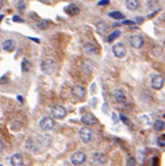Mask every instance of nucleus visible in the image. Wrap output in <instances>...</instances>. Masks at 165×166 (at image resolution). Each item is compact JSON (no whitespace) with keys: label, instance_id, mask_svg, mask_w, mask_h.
Here are the masks:
<instances>
[{"label":"nucleus","instance_id":"4","mask_svg":"<svg viewBox=\"0 0 165 166\" xmlns=\"http://www.w3.org/2000/svg\"><path fill=\"white\" fill-rule=\"evenodd\" d=\"M112 52H113L114 55H115L117 58L121 59L126 55L127 50H126V47L123 45L122 43H117V44H115V45L113 46Z\"/></svg>","mask_w":165,"mask_h":166},{"label":"nucleus","instance_id":"33","mask_svg":"<svg viewBox=\"0 0 165 166\" xmlns=\"http://www.w3.org/2000/svg\"><path fill=\"white\" fill-rule=\"evenodd\" d=\"M3 150H4V144L2 142V140L0 139V153H2Z\"/></svg>","mask_w":165,"mask_h":166},{"label":"nucleus","instance_id":"19","mask_svg":"<svg viewBox=\"0 0 165 166\" xmlns=\"http://www.w3.org/2000/svg\"><path fill=\"white\" fill-rule=\"evenodd\" d=\"M154 129L158 132H161V131L165 130V121H163L161 119L156 120L154 123Z\"/></svg>","mask_w":165,"mask_h":166},{"label":"nucleus","instance_id":"12","mask_svg":"<svg viewBox=\"0 0 165 166\" xmlns=\"http://www.w3.org/2000/svg\"><path fill=\"white\" fill-rule=\"evenodd\" d=\"M65 11L67 12V14L68 15H71V16H76V15H78L79 14V12H80V9L78 5H76L74 3L70 4V5H68L67 6V8L65 9Z\"/></svg>","mask_w":165,"mask_h":166},{"label":"nucleus","instance_id":"28","mask_svg":"<svg viewBox=\"0 0 165 166\" xmlns=\"http://www.w3.org/2000/svg\"><path fill=\"white\" fill-rule=\"evenodd\" d=\"M109 3H110L109 0H101V1H99L97 3V5L98 6H107Z\"/></svg>","mask_w":165,"mask_h":166},{"label":"nucleus","instance_id":"9","mask_svg":"<svg viewBox=\"0 0 165 166\" xmlns=\"http://www.w3.org/2000/svg\"><path fill=\"white\" fill-rule=\"evenodd\" d=\"M72 94L74 95L75 97H77L78 99L79 100H83L86 96V91L85 89L82 87V86H79V85H76L72 88Z\"/></svg>","mask_w":165,"mask_h":166},{"label":"nucleus","instance_id":"11","mask_svg":"<svg viewBox=\"0 0 165 166\" xmlns=\"http://www.w3.org/2000/svg\"><path fill=\"white\" fill-rule=\"evenodd\" d=\"M2 48L5 52H13L16 48V42L13 39H7L6 41L3 42Z\"/></svg>","mask_w":165,"mask_h":166},{"label":"nucleus","instance_id":"30","mask_svg":"<svg viewBox=\"0 0 165 166\" xmlns=\"http://www.w3.org/2000/svg\"><path fill=\"white\" fill-rule=\"evenodd\" d=\"M134 23H135V22L130 21V20H125V21L121 22V24H124V25H134Z\"/></svg>","mask_w":165,"mask_h":166},{"label":"nucleus","instance_id":"34","mask_svg":"<svg viewBox=\"0 0 165 166\" xmlns=\"http://www.w3.org/2000/svg\"><path fill=\"white\" fill-rule=\"evenodd\" d=\"M158 11H160V9H157V10H155V11L153 12V13H151V15H148V18H149V19H151V18L153 17V16H155V15L158 13Z\"/></svg>","mask_w":165,"mask_h":166},{"label":"nucleus","instance_id":"29","mask_svg":"<svg viewBox=\"0 0 165 166\" xmlns=\"http://www.w3.org/2000/svg\"><path fill=\"white\" fill-rule=\"evenodd\" d=\"M12 21L13 22H15V23H23V20L22 18H20L18 15H15V16H13V18H12Z\"/></svg>","mask_w":165,"mask_h":166},{"label":"nucleus","instance_id":"25","mask_svg":"<svg viewBox=\"0 0 165 166\" xmlns=\"http://www.w3.org/2000/svg\"><path fill=\"white\" fill-rule=\"evenodd\" d=\"M119 119H120V120H121L122 122H123L124 124H126V125H128V124L130 123V120H129L128 117H126L125 115H123V114H120V115H119Z\"/></svg>","mask_w":165,"mask_h":166},{"label":"nucleus","instance_id":"3","mask_svg":"<svg viewBox=\"0 0 165 166\" xmlns=\"http://www.w3.org/2000/svg\"><path fill=\"white\" fill-rule=\"evenodd\" d=\"M52 115L55 119H63V118L66 117L67 112L65 107H63V106H55L52 108Z\"/></svg>","mask_w":165,"mask_h":166},{"label":"nucleus","instance_id":"32","mask_svg":"<svg viewBox=\"0 0 165 166\" xmlns=\"http://www.w3.org/2000/svg\"><path fill=\"white\" fill-rule=\"evenodd\" d=\"M112 119H113V121H114V122H115V123L118 122V118H117L116 113H112Z\"/></svg>","mask_w":165,"mask_h":166},{"label":"nucleus","instance_id":"20","mask_svg":"<svg viewBox=\"0 0 165 166\" xmlns=\"http://www.w3.org/2000/svg\"><path fill=\"white\" fill-rule=\"evenodd\" d=\"M120 34H121V32H120L119 30H116V31H114L113 33H111L108 36H107V41H108L109 43L113 42L114 40L116 39V38H118Z\"/></svg>","mask_w":165,"mask_h":166},{"label":"nucleus","instance_id":"22","mask_svg":"<svg viewBox=\"0 0 165 166\" xmlns=\"http://www.w3.org/2000/svg\"><path fill=\"white\" fill-rule=\"evenodd\" d=\"M158 146H160L161 148H165V135H162L161 136H160L157 140Z\"/></svg>","mask_w":165,"mask_h":166},{"label":"nucleus","instance_id":"2","mask_svg":"<svg viewBox=\"0 0 165 166\" xmlns=\"http://www.w3.org/2000/svg\"><path fill=\"white\" fill-rule=\"evenodd\" d=\"M39 126L43 131H52L55 127V121L50 117H44L39 121Z\"/></svg>","mask_w":165,"mask_h":166},{"label":"nucleus","instance_id":"5","mask_svg":"<svg viewBox=\"0 0 165 166\" xmlns=\"http://www.w3.org/2000/svg\"><path fill=\"white\" fill-rule=\"evenodd\" d=\"M131 46L134 49H141L144 45V38L139 35H132L129 38Z\"/></svg>","mask_w":165,"mask_h":166},{"label":"nucleus","instance_id":"7","mask_svg":"<svg viewBox=\"0 0 165 166\" xmlns=\"http://www.w3.org/2000/svg\"><path fill=\"white\" fill-rule=\"evenodd\" d=\"M86 161V155L81 151H77L71 156V162L74 165H81Z\"/></svg>","mask_w":165,"mask_h":166},{"label":"nucleus","instance_id":"26","mask_svg":"<svg viewBox=\"0 0 165 166\" xmlns=\"http://www.w3.org/2000/svg\"><path fill=\"white\" fill-rule=\"evenodd\" d=\"M17 7H18V9L20 11H23L25 9V3L23 2V0H20V1L18 2Z\"/></svg>","mask_w":165,"mask_h":166},{"label":"nucleus","instance_id":"15","mask_svg":"<svg viewBox=\"0 0 165 166\" xmlns=\"http://www.w3.org/2000/svg\"><path fill=\"white\" fill-rule=\"evenodd\" d=\"M114 98L118 102V104H124L126 102V96L125 94L120 90H116L114 92Z\"/></svg>","mask_w":165,"mask_h":166},{"label":"nucleus","instance_id":"27","mask_svg":"<svg viewBox=\"0 0 165 166\" xmlns=\"http://www.w3.org/2000/svg\"><path fill=\"white\" fill-rule=\"evenodd\" d=\"M37 26H39V28H40V29H42V30L46 29L47 26H48V21H43V22H41L39 25H37Z\"/></svg>","mask_w":165,"mask_h":166},{"label":"nucleus","instance_id":"13","mask_svg":"<svg viewBox=\"0 0 165 166\" xmlns=\"http://www.w3.org/2000/svg\"><path fill=\"white\" fill-rule=\"evenodd\" d=\"M125 6L127 9L134 11L139 8V0H125Z\"/></svg>","mask_w":165,"mask_h":166},{"label":"nucleus","instance_id":"31","mask_svg":"<svg viewBox=\"0 0 165 166\" xmlns=\"http://www.w3.org/2000/svg\"><path fill=\"white\" fill-rule=\"evenodd\" d=\"M158 159L157 157H153L151 159V165H158Z\"/></svg>","mask_w":165,"mask_h":166},{"label":"nucleus","instance_id":"37","mask_svg":"<svg viewBox=\"0 0 165 166\" xmlns=\"http://www.w3.org/2000/svg\"><path fill=\"white\" fill-rule=\"evenodd\" d=\"M2 7H3V0H0V9H2Z\"/></svg>","mask_w":165,"mask_h":166},{"label":"nucleus","instance_id":"23","mask_svg":"<svg viewBox=\"0 0 165 166\" xmlns=\"http://www.w3.org/2000/svg\"><path fill=\"white\" fill-rule=\"evenodd\" d=\"M136 164V162H135V159L134 157H128L127 158V162H126V165L128 166H134Z\"/></svg>","mask_w":165,"mask_h":166},{"label":"nucleus","instance_id":"18","mask_svg":"<svg viewBox=\"0 0 165 166\" xmlns=\"http://www.w3.org/2000/svg\"><path fill=\"white\" fill-rule=\"evenodd\" d=\"M108 16L112 19H115V20H122V19L125 18L124 14L122 12L120 11H118V10H115V11H111L108 13Z\"/></svg>","mask_w":165,"mask_h":166},{"label":"nucleus","instance_id":"1","mask_svg":"<svg viewBox=\"0 0 165 166\" xmlns=\"http://www.w3.org/2000/svg\"><path fill=\"white\" fill-rule=\"evenodd\" d=\"M41 71L45 74V75H52L55 72V69H56V63L52 59H45L42 63H41Z\"/></svg>","mask_w":165,"mask_h":166},{"label":"nucleus","instance_id":"35","mask_svg":"<svg viewBox=\"0 0 165 166\" xmlns=\"http://www.w3.org/2000/svg\"><path fill=\"white\" fill-rule=\"evenodd\" d=\"M136 21H137V23H141L144 21V18H142V17H137V18H136Z\"/></svg>","mask_w":165,"mask_h":166},{"label":"nucleus","instance_id":"6","mask_svg":"<svg viewBox=\"0 0 165 166\" xmlns=\"http://www.w3.org/2000/svg\"><path fill=\"white\" fill-rule=\"evenodd\" d=\"M79 137L82 140V142L88 144L92 141V131L88 128V127H83V128H81L79 130Z\"/></svg>","mask_w":165,"mask_h":166},{"label":"nucleus","instance_id":"24","mask_svg":"<svg viewBox=\"0 0 165 166\" xmlns=\"http://www.w3.org/2000/svg\"><path fill=\"white\" fill-rule=\"evenodd\" d=\"M97 28H98V32L100 34H104L106 30V26L105 23H99L97 25Z\"/></svg>","mask_w":165,"mask_h":166},{"label":"nucleus","instance_id":"8","mask_svg":"<svg viewBox=\"0 0 165 166\" xmlns=\"http://www.w3.org/2000/svg\"><path fill=\"white\" fill-rule=\"evenodd\" d=\"M164 85V79L160 75H155L153 76V78L151 79V87L154 89V90H161Z\"/></svg>","mask_w":165,"mask_h":166},{"label":"nucleus","instance_id":"38","mask_svg":"<svg viewBox=\"0 0 165 166\" xmlns=\"http://www.w3.org/2000/svg\"><path fill=\"white\" fill-rule=\"evenodd\" d=\"M39 1H40V2H43V3H46L48 0H39Z\"/></svg>","mask_w":165,"mask_h":166},{"label":"nucleus","instance_id":"14","mask_svg":"<svg viewBox=\"0 0 165 166\" xmlns=\"http://www.w3.org/2000/svg\"><path fill=\"white\" fill-rule=\"evenodd\" d=\"M10 164L13 166H22L23 165V159L20 154H14L10 158Z\"/></svg>","mask_w":165,"mask_h":166},{"label":"nucleus","instance_id":"10","mask_svg":"<svg viewBox=\"0 0 165 166\" xmlns=\"http://www.w3.org/2000/svg\"><path fill=\"white\" fill-rule=\"evenodd\" d=\"M81 121L85 125L92 126V125H95L97 123V119L95 118L94 115H92L91 113H86L81 117Z\"/></svg>","mask_w":165,"mask_h":166},{"label":"nucleus","instance_id":"36","mask_svg":"<svg viewBox=\"0 0 165 166\" xmlns=\"http://www.w3.org/2000/svg\"><path fill=\"white\" fill-rule=\"evenodd\" d=\"M17 99L21 102V103H23V97H22V95H18V97H17Z\"/></svg>","mask_w":165,"mask_h":166},{"label":"nucleus","instance_id":"17","mask_svg":"<svg viewBox=\"0 0 165 166\" xmlns=\"http://www.w3.org/2000/svg\"><path fill=\"white\" fill-rule=\"evenodd\" d=\"M84 50L88 54H96L97 53V48L92 43H87L84 46Z\"/></svg>","mask_w":165,"mask_h":166},{"label":"nucleus","instance_id":"21","mask_svg":"<svg viewBox=\"0 0 165 166\" xmlns=\"http://www.w3.org/2000/svg\"><path fill=\"white\" fill-rule=\"evenodd\" d=\"M31 66H32V65H31V63L28 60H26V59L23 60V62H22V71L23 73L24 72H28L29 70L31 69Z\"/></svg>","mask_w":165,"mask_h":166},{"label":"nucleus","instance_id":"16","mask_svg":"<svg viewBox=\"0 0 165 166\" xmlns=\"http://www.w3.org/2000/svg\"><path fill=\"white\" fill-rule=\"evenodd\" d=\"M92 158H93V161L98 164H105L107 161L105 155L103 154V153H99V152L94 153Z\"/></svg>","mask_w":165,"mask_h":166},{"label":"nucleus","instance_id":"39","mask_svg":"<svg viewBox=\"0 0 165 166\" xmlns=\"http://www.w3.org/2000/svg\"><path fill=\"white\" fill-rule=\"evenodd\" d=\"M3 15H0V22H1V20H2V19H3Z\"/></svg>","mask_w":165,"mask_h":166}]
</instances>
